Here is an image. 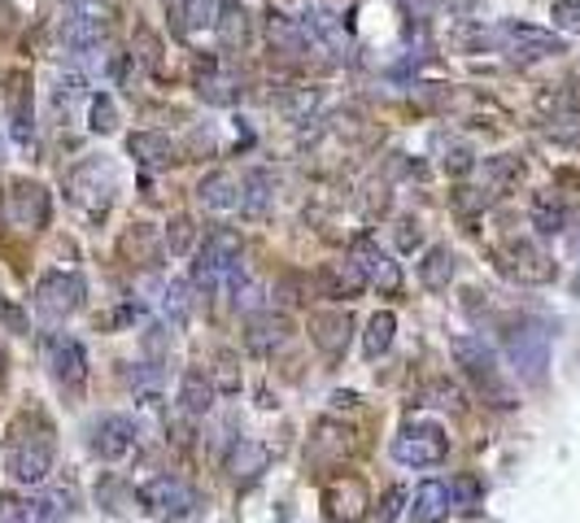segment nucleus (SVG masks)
<instances>
[{
  "label": "nucleus",
  "mask_w": 580,
  "mask_h": 523,
  "mask_svg": "<svg viewBox=\"0 0 580 523\" xmlns=\"http://www.w3.org/2000/svg\"><path fill=\"white\" fill-rule=\"evenodd\" d=\"M127 154L136 157V166H145V170H166L170 161H179V149H175V140L166 131H131Z\"/></svg>",
  "instance_id": "26"
},
{
  "label": "nucleus",
  "mask_w": 580,
  "mask_h": 523,
  "mask_svg": "<svg viewBox=\"0 0 580 523\" xmlns=\"http://www.w3.org/2000/svg\"><path fill=\"white\" fill-rule=\"evenodd\" d=\"M197 201L210 209V214H232V209H240V179H236L232 170H210V175H201Z\"/></svg>",
  "instance_id": "29"
},
{
  "label": "nucleus",
  "mask_w": 580,
  "mask_h": 523,
  "mask_svg": "<svg viewBox=\"0 0 580 523\" xmlns=\"http://www.w3.org/2000/svg\"><path fill=\"white\" fill-rule=\"evenodd\" d=\"M40 354H45L49 379H53L57 388L66 397H79L83 384H88V354H83V345L75 336H66V332H49L40 341Z\"/></svg>",
  "instance_id": "7"
},
{
  "label": "nucleus",
  "mask_w": 580,
  "mask_h": 523,
  "mask_svg": "<svg viewBox=\"0 0 580 523\" xmlns=\"http://www.w3.org/2000/svg\"><path fill=\"white\" fill-rule=\"evenodd\" d=\"M210 379H214V388H218V393H227V397H232V393H240V384H245V379H240V358H236L232 349H223V354L214 358V366H210Z\"/></svg>",
  "instance_id": "41"
},
{
  "label": "nucleus",
  "mask_w": 580,
  "mask_h": 523,
  "mask_svg": "<svg viewBox=\"0 0 580 523\" xmlns=\"http://www.w3.org/2000/svg\"><path fill=\"white\" fill-rule=\"evenodd\" d=\"M454 270H459V262H454V249H450V245H427V249H423L420 284L427 293H450Z\"/></svg>",
  "instance_id": "34"
},
{
  "label": "nucleus",
  "mask_w": 580,
  "mask_h": 523,
  "mask_svg": "<svg viewBox=\"0 0 580 523\" xmlns=\"http://www.w3.org/2000/svg\"><path fill=\"white\" fill-rule=\"evenodd\" d=\"M489 201H493V193H489V188H472V184L454 188V206L459 209H484Z\"/></svg>",
  "instance_id": "53"
},
{
  "label": "nucleus",
  "mask_w": 580,
  "mask_h": 523,
  "mask_svg": "<svg viewBox=\"0 0 580 523\" xmlns=\"http://www.w3.org/2000/svg\"><path fill=\"white\" fill-rule=\"evenodd\" d=\"M454 511L450 484L445 480H423L420 489L411 493V520L415 523H445Z\"/></svg>",
  "instance_id": "28"
},
{
  "label": "nucleus",
  "mask_w": 580,
  "mask_h": 523,
  "mask_svg": "<svg viewBox=\"0 0 580 523\" xmlns=\"http://www.w3.org/2000/svg\"><path fill=\"white\" fill-rule=\"evenodd\" d=\"M193 279H175L170 288H166V314L175 318V323H184L188 318V306H193Z\"/></svg>",
  "instance_id": "47"
},
{
  "label": "nucleus",
  "mask_w": 580,
  "mask_h": 523,
  "mask_svg": "<svg viewBox=\"0 0 580 523\" xmlns=\"http://www.w3.org/2000/svg\"><path fill=\"white\" fill-rule=\"evenodd\" d=\"M127 57L136 61V70H145V75H154V79L166 75V45H161V36L149 22H136V27H131V52H127Z\"/></svg>",
  "instance_id": "33"
},
{
  "label": "nucleus",
  "mask_w": 580,
  "mask_h": 523,
  "mask_svg": "<svg viewBox=\"0 0 580 523\" xmlns=\"http://www.w3.org/2000/svg\"><path fill=\"white\" fill-rule=\"evenodd\" d=\"M193 83H197V97L206 105H236L245 97V75L218 57H197L193 66Z\"/></svg>",
  "instance_id": "14"
},
{
  "label": "nucleus",
  "mask_w": 580,
  "mask_h": 523,
  "mask_svg": "<svg viewBox=\"0 0 580 523\" xmlns=\"http://www.w3.org/2000/svg\"><path fill=\"white\" fill-rule=\"evenodd\" d=\"M266 45L271 52L284 61V66H306L311 61V49H315V40L306 36V27H302V18H288L284 9H266Z\"/></svg>",
  "instance_id": "12"
},
{
  "label": "nucleus",
  "mask_w": 580,
  "mask_h": 523,
  "mask_svg": "<svg viewBox=\"0 0 580 523\" xmlns=\"http://www.w3.org/2000/svg\"><path fill=\"white\" fill-rule=\"evenodd\" d=\"M393 240H397V249H402V254H415V249H423L420 218H397V223H393Z\"/></svg>",
  "instance_id": "49"
},
{
  "label": "nucleus",
  "mask_w": 580,
  "mask_h": 523,
  "mask_svg": "<svg viewBox=\"0 0 580 523\" xmlns=\"http://www.w3.org/2000/svg\"><path fill=\"white\" fill-rule=\"evenodd\" d=\"M118 254H122V262H131V266H140V270L161 266V258H166L161 227H154V223H131V227L122 231V240H118Z\"/></svg>",
  "instance_id": "23"
},
{
  "label": "nucleus",
  "mask_w": 580,
  "mask_h": 523,
  "mask_svg": "<svg viewBox=\"0 0 580 523\" xmlns=\"http://www.w3.org/2000/svg\"><path fill=\"white\" fill-rule=\"evenodd\" d=\"M302 27H306V36L315 40V49L332 52V57H350V27H345V18H341L336 4L311 0L306 13H302Z\"/></svg>",
  "instance_id": "17"
},
{
  "label": "nucleus",
  "mask_w": 580,
  "mask_h": 523,
  "mask_svg": "<svg viewBox=\"0 0 580 523\" xmlns=\"http://www.w3.org/2000/svg\"><path fill=\"white\" fill-rule=\"evenodd\" d=\"M450 497H454L459 511H475L480 497H484V489H480V480H472V475H459V480H450Z\"/></svg>",
  "instance_id": "46"
},
{
  "label": "nucleus",
  "mask_w": 580,
  "mask_h": 523,
  "mask_svg": "<svg viewBox=\"0 0 580 523\" xmlns=\"http://www.w3.org/2000/svg\"><path fill=\"white\" fill-rule=\"evenodd\" d=\"M0 371H4V349H0Z\"/></svg>",
  "instance_id": "59"
},
{
  "label": "nucleus",
  "mask_w": 580,
  "mask_h": 523,
  "mask_svg": "<svg viewBox=\"0 0 580 523\" xmlns=\"http://www.w3.org/2000/svg\"><path fill=\"white\" fill-rule=\"evenodd\" d=\"M323 515L332 523H363L371 515V493L358 475H332L323 484Z\"/></svg>",
  "instance_id": "11"
},
{
  "label": "nucleus",
  "mask_w": 580,
  "mask_h": 523,
  "mask_svg": "<svg viewBox=\"0 0 580 523\" xmlns=\"http://www.w3.org/2000/svg\"><path fill=\"white\" fill-rule=\"evenodd\" d=\"M484 188L493 193V197H511V193H520V184H524V157L520 154H493L484 157Z\"/></svg>",
  "instance_id": "31"
},
{
  "label": "nucleus",
  "mask_w": 580,
  "mask_h": 523,
  "mask_svg": "<svg viewBox=\"0 0 580 523\" xmlns=\"http://www.w3.org/2000/svg\"><path fill=\"white\" fill-rule=\"evenodd\" d=\"M0 223H4V193H0Z\"/></svg>",
  "instance_id": "58"
},
{
  "label": "nucleus",
  "mask_w": 580,
  "mask_h": 523,
  "mask_svg": "<svg viewBox=\"0 0 580 523\" xmlns=\"http://www.w3.org/2000/svg\"><path fill=\"white\" fill-rule=\"evenodd\" d=\"M293 341V318L284 310H258L245 318V349L258 354V358H271L275 349H284Z\"/></svg>",
  "instance_id": "20"
},
{
  "label": "nucleus",
  "mask_w": 580,
  "mask_h": 523,
  "mask_svg": "<svg viewBox=\"0 0 580 523\" xmlns=\"http://www.w3.org/2000/svg\"><path fill=\"white\" fill-rule=\"evenodd\" d=\"M402 502H411V493H406V489H393V493L384 497V511H380V520H384V523L397 520V515H402Z\"/></svg>",
  "instance_id": "56"
},
{
  "label": "nucleus",
  "mask_w": 580,
  "mask_h": 523,
  "mask_svg": "<svg viewBox=\"0 0 580 523\" xmlns=\"http://www.w3.org/2000/svg\"><path fill=\"white\" fill-rule=\"evenodd\" d=\"M214 36L227 52H245L249 49V9L240 0H227L218 22H214Z\"/></svg>",
  "instance_id": "35"
},
{
  "label": "nucleus",
  "mask_w": 580,
  "mask_h": 523,
  "mask_svg": "<svg viewBox=\"0 0 580 523\" xmlns=\"http://www.w3.org/2000/svg\"><path fill=\"white\" fill-rule=\"evenodd\" d=\"M315 288L323 297H332V302H358L363 293H367V275L358 270V262L350 258H336V262H323L315 275Z\"/></svg>",
  "instance_id": "21"
},
{
  "label": "nucleus",
  "mask_w": 580,
  "mask_h": 523,
  "mask_svg": "<svg viewBox=\"0 0 580 523\" xmlns=\"http://www.w3.org/2000/svg\"><path fill=\"white\" fill-rule=\"evenodd\" d=\"M266 467H271V450H266L263 441H254V436H236V441L227 445V454H223V471H227L236 484L258 480Z\"/></svg>",
  "instance_id": "24"
},
{
  "label": "nucleus",
  "mask_w": 580,
  "mask_h": 523,
  "mask_svg": "<svg viewBox=\"0 0 580 523\" xmlns=\"http://www.w3.org/2000/svg\"><path fill=\"white\" fill-rule=\"evenodd\" d=\"M568 201L559 197V188H541L537 197H532V227L541 231V236H559L563 227H568Z\"/></svg>",
  "instance_id": "37"
},
{
  "label": "nucleus",
  "mask_w": 580,
  "mask_h": 523,
  "mask_svg": "<svg viewBox=\"0 0 580 523\" xmlns=\"http://www.w3.org/2000/svg\"><path fill=\"white\" fill-rule=\"evenodd\" d=\"M161 240H166V258H188L197 249V223H193V214H170V223L161 227Z\"/></svg>",
  "instance_id": "39"
},
{
  "label": "nucleus",
  "mask_w": 580,
  "mask_h": 523,
  "mask_svg": "<svg viewBox=\"0 0 580 523\" xmlns=\"http://www.w3.org/2000/svg\"><path fill=\"white\" fill-rule=\"evenodd\" d=\"M445 454H450V441L436 423H406L402 436L393 441V458L402 467H436L445 463Z\"/></svg>",
  "instance_id": "10"
},
{
  "label": "nucleus",
  "mask_w": 580,
  "mask_h": 523,
  "mask_svg": "<svg viewBox=\"0 0 580 523\" xmlns=\"http://www.w3.org/2000/svg\"><path fill=\"white\" fill-rule=\"evenodd\" d=\"M502 345L511 354V363L520 366L524 379H541L545 375V332L532 327L528 318H511L502 332Z\"/></svg>",
  "instance_id": "15"
},
{
  "label": "nucleus",
  "mask_w": 580,
  "mask_h": 523,
  "mask_svg": "<svg viewBox=\"0 0 580 523\" xmlns=\"http://www.w3.org/2000/svg\"><path fill=\"white\" fill-rule=\"evenodd\" d=\"M57 463V445H53V427L45 415H22L13 423V441H9V454H4V475L22 489H40Z\"/></svg>",
  "instance_id": "1"
},
{
  "label": "nucleus",
  "mask_w": 580,
  "mask_h": 523,
  "mask_svg": "<svg viewBox=\"0 0 580 523\" xmlns=\"http://www.w3.org/2000/svg\"><path fill=\"white\" fill-rule=\"evenodd\" d=\"M136 450V423L127 415H101L92 427V454L101 463H122Z\"/></svg>",
  "instance_id": "22"
},
{
  "label": "nucleus",
  "mask_w": 580,
  "mask_h": 523,
  "mask_svg": "<svg viewBox=\"0 0 580 523\" xmlns=\"http://www.w3.org/2000/svg\"><path fill=\"white\" fill-rule=\"evenodd\" d=\"M9 131L18 145H31L36 140V118H31V79L27 75H9Z\"/></svg>",
  "instance_id": "27"
},
{
  "label": "nucleus",
  "mask_w": 580,
  "mask_h": 523,
  "mask_svg": "<svg viewBox=\"0 0 580 523\" xmlns=\"http://www.w3.org/2000/svg\"><path fill=\"white\" fill-rule=\"evenodd\" d=\"M436 4H445V9H454V13H468L475 0H436Z\"/></svg>",
  "instance_id": "57"
},
{
  "label": "nucleus",
  "mask_w": 580,
  "mask_h": 523,
  "mask_svg": "<svg viewBox=\"0 0 580 523\" xmlns=\"http://www.w3.org/2000/svg\"><path fill=\"white\" fill-rule=\"evenodd\" d=\"M53 218V197L40 179H13L4 193V223H13L18 231H45Z\"/></svg>",
  "instance_id": "9"
},
{
  "label": "nucleus",
  "mask_w": 580,
  "mask_h": 523,
  "mask_svg": "<svg viewBox=\"0 0 580 523\" xmlns=\"http://www.w3.org/2000/svg\"><path fill=\"white\" fill-rule=\"evenodd\" d=\"M75 515V489H49L40 497H27V523H70Z\"/></svg>",
  "instance_id": "36"
},
{
  "label": "nucleus",
  "mask_w": 580,
  "mask_h": 523,
  "mask_svg": "<svg viewBox=\"0 0 580 523\" xmlns=\"http://www.w3.org/2000/svg\"><path fill=\"white\" fill-rule=\"evenodd\" d=\"M306 332H311V345H315L323 358H345L350 341H354V314L345 310V306H336V310H311Z\"/></svg>",
  "instance_id": "16"
},
{
  "label": "nucleus",
  "mask_w": 580,
  "mask_h": 523,
  "mask_svg": "<svg viewBox=\"0 0 580 523\" xmlns=\"http://www.w3.org/2000/svg\"><path fill=\"white\" fill-rule=\"evenodd\" d=\"M0 523H27V502L13 493H0Z\"/></svg>",
  "instance_id": "54"
},
{
  "label": "nucleus",
  "mask_w": 580,
  "mask_h": 523,
  "mask_svg": "<svg viewBox=\"0 0 580 523\" xmlns=\"http://www.w3.org/2000/svg\"><path fill=\"white\" fill-rule=\"evenodd\" d=\"M427 397H432V406H445V411H463V393L450 384V379H432L427 384Z\"/></svg>",
  "instance_id": "51"
},
{
  "label": "nucleus",
  "mask_w": 580,
  "mask_h": 523,
  "mask_svg": "<svg viewBox=\"0 0 580 523\" xmlns=\"http://www.w3.org/2000/svg\"><path fill=\"white\" fill-rule=\"evenodd\" d=\"M354 450V427L336 423V418H323L311 436V458L315 463H341L345 454Z\"/></svg>",
  "instance_id": "32"
},
{
  "label": "nucleus",
  "mask_w": 580,
  "mask_h": 523,
  "mask_svg": "<svg viewBox=\"0 0 580 523\" xmlns=\"http://www.w3.org/2000/svg\"><path fill=\"white\" fill-rule=\"evenodd\" d=\"M441 166H445V175H454V179H463V175H472L475 170V154L468 145H450L445 157H441Z\"/></svg>",
  "instance_id": "50"
},
{
  "label": "nucleus",
  "mask_w": 580,
  "mask_h": 523,
  "mask_svg": "<svg viewBox=\"0 0 580 523\" xmlns=\"http://www.w3.org/2000/svg\"><path fill=\"white\" fill-rule=\"evenodd\" d=\"M227 0H184V27L188 31H201V27H214L218 13H223Z\"/></svg>",
  "instance_id": "42"
},
{
  "label": "nucleus",
  "mask_w": 580,
  "mask_h": 523,
  "mask_svg": "<svg viewBox=\"0 0 580 523\" xmlns=\"http://www.w3.org/2000/svg\"><path fill=\"white\" fill-rule=\"evenodd\" d=\"M318 105V88H288L284 97H279V109L288 114V118H311Z\"/></svg>",
  "instance_id": "45"
},
{
  "label": "nucleus",
  "mask_w": 580,
  "mask_h": 523,
  "mask_svg": "<svg viewBox=\"0 0 580 523\" xmlns=\"http://www.w3.org/2000/svg\"><path fill=\"white\" fill-rule=\"evenodd\" d=\"M240 258H245V240L232 231V227H214L206 231V240H201V249H197V258H193V288L197 293H214V288H223L236 270H240Z\"/></svg>",
  "instance_id": "3"
},
{
  "label": "nucleus",
  "mask_w": 580,
  "mask_h": 523,
  "mask_svg": "<svg viewBox=\"0 0 580 523\" xmlns=\"http://www.w3.org/2000/svg\"><path fill=\"white\" fill-rule=\"evenodd\" d=\"M66 193H70V201H75L79 209H88V214H106L109 201H114V193H118L114 166L101 161V157H88V161L70 166V175H66Z\"/></svg>",
  "instance_id": "8"
},
{
  "label": "nucleus",
  "mask_w": 580,
  "mask_h": 523,
  "mask_svg": "<svg viewBox=\"0 0 580 523\" xmlns=\"http://www.w3.org/2000/svg\"><path fill=\"white\" fill-rule=\"evenodd\" d=\"M498 49L511 52L515 61H545V57H559V52H563V40L550 36V31H537V27L507 22V27H498Z\"/></svg>",
  "instance_id": "19"
},
{
  "label": "nucleus",
  "mask_w": 580,
  "mask_h": 523,
  "mask_svg": "<svg viewBox=\"0 0 580 523\" xmlns=\"http://www.w3.org/2000/svg\"><path fill=\"white\" fill-rule=\"evenodd\" d=\"M214 397H218V388H214L210 371L188 366L184 379H179V411H184L188 418H206L214 406Z\"/></svg>",
  "instance_id": "30"
},
{
  "label": "nucleus",
  "mask_w": 580,
  "mask_h": 523,
  "mask_svg": "<svg viewBox=\"0 0 580 523\" xmlns=\"http://www.w3.org/2000/svg\"><path fill=\"white\" fill-rule=\"evenodd\" d=\"M88 127L97 131V136H109V131H118V105H114V97H92V105H88Z\"/></svg>",
  "instance_id": "43"
},
{
  "label": "nucleus",
  "mask_w": 580,
  "mask_h": 523,
  "mask_svg": "<svg viewBox=\"0 0 580 523\" xmlns=\"http://www.w3.org/2000/svg\"><path fill=\"white\" fill-rule=\"evenodd\" d=\"M454 45L463 52H484V49H498V27H480V22H463V27H454V36H450Z\"/></svg>",
  "instance_id": "40"
},
{
  "label": "nucleus",
  "mask_w": 580,
  "mask_h": 523,
  "mask_svg": "<svg viewBox=\"0 0 580 523\" xmlns=\"http://www.w3.org/2000/svg\"><path fill=\"white\" fill-rule=\"evenodd\" d=\"M389 201H393V193H389V179H371L367 188H363V214H367V218L389 214Z\"/></svg>",
  "instance_id": "48"
},
{
  "label": "nucleus",
  "mask_w": 580,
  "mask_h": 523,
  "mask_svg": "<svg viewBox=\"0 0 580 523\" xmlns=\"http://www.w3.org/2000/svg\"><path fill=\"white\" fill-rule=\"evenodd\" d=\"M232 284V302H236V310H245V314H258L263 310V288L254 284V279H245L240 270L227 279Z\"/></svg>",
  "instance_id": "44"
},
{
  "label": "nucleus",
  "mask_w": 580,
  "mask_h": 523,
  "mask_svg": "<svg viewBox=\"0 0 580 523\" xmlns=\"http://www.w3.org/2000/svg\"><path fill=\"white\" fill-rule=\"evenodd\" d=\"M350 258L358 262V270L367 275V284L380 288L384 297H397V293H402V266L393 262L389 249H380L371 236H358V240L350 245Z\"/></svg>",
  "instance_id": "18"
},
{
  "label": "nucleus",
  "mask_w": 580,
  "mask_h": 523,
  "mask_svg": "<svg viewBox=\"0 0 580 523\" xmlns=\"http://www.w3.org/2000/svg\"><path fill=\"white\" fill-rule=\"evenodd\" d=\"M0 161H4V149H0Z\"/></svg>",
  "instance_id": "60"
},
{
  "label": "nucleus",
  "mask_w": 580,
  "mask_h": 523,
  "mask_svg": "<svg viewBox=\"0 0 580 523\" xmlns=\"http://www.w3.org/2000/svg\"><path fill=\"white\" fill-rule=\"evenodd\" d=\"M275 188H279V179H275L271 166H249L240 175V214L245 218H266L271 206H275Z\"/></svg>",
  "instance_id": "25"
},
{
  "label": "nucleus",
  "mask_w": 580,
  "mask_h": 523,
  "mask_svg": "<svg viewBox=\"0 0 580 523\" xmlns=\"http://www.w3.org/2000/svg\"><path fill=\"white\" fill-rule=\"evenodd\" d=\"M450 354L463 371V379L475 388V397L493 411H515L520 397H515V384L507 379V371L498 366V354L480 341V336H454L450 341Z\"/></svg>",
  "instance_id": "2"
},
{
  "label": "nucleus",
  "mask_w": 580,
  "mask_h": 523,
  "mask_svg": "<svg viewBox=\"0 0 580 523\" xmlns=\"http://www.w3.org/2000/svg\"><path fill=\"white\" fill-rule=\"evenodd\" d=\"M393 336H397V314L393 310H375L367 318V332H363V349H367V358H384L389 349H393Z\"/></svg>",
  "instance_id": "38"
},
{
  "label": "nucleus",
  "mask_w": 580,
  "mask_h": 523,
  "mask_svg": "<svg viewBox=\"0 0 580 523\" xmlns=\"http://www.w3.org/2000/svg\"><path fill=\"white\" fill-rule=\"evenodd\" d=\"M114 31V4L109 0H66L61 13V45L70 52H97L109 45Z\"/></svg>",
  "instance_id": "4"
},
{
  "label": "nucleus",
  "mask_w": 580,
  "mask_h": 523,
  "mask_svg": "<svg viewBox=\"0 0 580 523\" xmlns=\"http://www.w3.org/2000/svg\"><path fill=\"white\" fill-rule=\"evenodd\" d=\"M498 262H502V270H507L511 279H520V284H550V279H554V262H550V254H545L532 236H511V240L498 249Z\"/></svg>",
  "instance_id": "13"
},
{
  "label": "nucleus",
  "mask_w": 580,
  "mask_h": 523,
  "mask_svg": "<svg viewBox=\"0 0 580 523\" xmlns=\"http://www.w3.org/2000/svg\"><path fill=\"white\" fill-rule=\"evenodd\" d=\"M83 302H88V284H83L75 270H49V275H40L36 297H31L36 314L49 318V323L75 318V314L83 310Z\"/></svg>",
  "instance_id": "6"
},
{
  "label": "nucleus",
  "mask_w": 580,
  "mask_h": 523,
  "mask_svg": "<svg viewBox=\"0 0 580 523\" xmlns=\"http://www.w3.org/2000/svg\"><path fill=\"white\" fill-rule=\"evenodd\" d=\"M550 18H554V27H559V31H568V36H580V0H559Z\"/></svg>",
  "instance_id": "52"
},
{
  "label": "nucleus",
  "mask_w": 580,
  "mask_h": 523,
  "mask_svg": "<svg viewBox=\"0 0 580 523\" xmlns=\"http://www.w3.org/2000/svg\"><path fill=\"white\" fill-rule=\"evenodd\" d=\"M136 502L145 506L149 520H158V523H184L201 506L197 489H193L184 475H154V480H145V484L136 489Z\"/></svg>",
  "instance_id": "5"
},
{
  "label": "nucleus",
  "mask_w": 580,
  "mask_h": 523,
  "mask_svg": "<svg viewBox=\"0 0 580 523\" xmlns=\"http://www.w3.org/2000/svg\"><path fill=\"white\" fill-rule=\"evenodd\" d=\"M559 197L568 201V209H580V170H563L559 175Z\"/></svg>",
  "instance_id": "55"
}]
</instances>
